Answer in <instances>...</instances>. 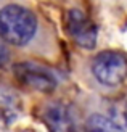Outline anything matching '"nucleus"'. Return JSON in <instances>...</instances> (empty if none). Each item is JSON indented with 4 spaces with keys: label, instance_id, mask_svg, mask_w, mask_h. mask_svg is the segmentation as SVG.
I'll return each instance as SVG.
<instances>
[{
    "label": "nucleus",
    "instance_id": "1",
    "mask_svg": "<svg viewBox=\"0 0 127 132\" xmlns=\"http://www.w3.org/2000/svg\"><path fill=\"white\" fill-rule=\"evenodd\" d=\"M0 31L3 42L15 48L45 58L58 53L56 34L50 23L19 0H2Z\"/></svg>",
    "mask_w": 127,
    "mask_h": 132
},
{
    "label": "nucleus",
    "instance_id": "2",
    "mask_svg": "<svg viewBox=\"0 0 127 132\" xmlns=\"http://www.w3.org/2000/svg\"><path fill=\"white\" fill-rule=\"evenodd\" d=\"M90 76L103 89H117L127 79V56L121 52L105 50L90 60Z\"/></svg>",
    "mask_w": 127,
    "mask_h": 132
},
{
    "label": "nucleus",
    "instance_id": "3",
    "mask_svg": "<svg viewBox=\"0 0 127 132\" xmlns=\"http://www.w3.org/2000/svg\"><path fill=\"white\" fill-rule=\"evenodd\" d=\"M13 74L18 82L42 94H52L58 85L55 74L48 68L34 61H21L13 64Z\"/></svg>",
    "mask_w": 127,
    "mask_h": 132
},
{
    "label": "nucleus",
    "instance_id": "4",
    "mask_svg": "<svg viewBox=\"0 0 127 132\" xmlns=\"http://www.w3.org/2000/svg\"><path fill=\"white\" fill-rule=\"evenodd\" d=\"M66 29L69 37L74 40L79 47L85 50H92L97 45V26L92 19H89L81 10L72 8L66 15Z\"/></svg>",
    "mask_w": 127,
    "mask_h": 132
},
{
    "label": "nucleus",
    "instance_id": "5",
    "mask_svg": "<svg viewBox=\"0 0 127 132\" xmlns=\"http://www.w3.org/2000/svg\"><path fill=\"white\" fill-rule=\"evenodd\" d=\"M42 118L52 130L68 132L77 129V116L69 103L61 100H53L45 103L42 110Z\"/></svg>",
    "mask_w": 127,
    "mask_h": 132
},
{
    "label": "nucleus",
    "instance_id": "6",
    "mask_svg": "<svg viewBox=\"0 0 127 132\" xmlns=\"http://www.w3.org/2000/svg\"><path fill=\"white\" fill-rule=\"evenodd\" d=\"M0 105H2V119L3 124L8 126L10 122H13L18 118L19 111H21V102L19 97L15 90H11L8 85H2L0 90Z\"/></svg>",
    "mask_w": 127,
    "mask_h": 132
},
{
    "label": "nucleus",
    "instance_id": "7",
    "mask_svg": "<svg viewBox=\"0 0 127 132\" xmlns=\"http://www.w3.org/2000/svg\"><path fill=\"white\" fill-rule=\"evenodd\" d=\"M85 129L97 132H114L121 130L119 126L106 113H92L85 119Z\"/></svg>",
    "mask_w": 127,
    "mask_h": 132
},
{
    "label": "nucleus",
    "instance_id": "8",
    "mask_svg": "<svg viewBox=\"0 0 127 132\" xmlns=\"http://www.w3.org/2000/svg\"><path fill=\"white\" fill-rule=\"evenodd\" d=\"M106 114L114 121L121 130H127V102L113 100L106 105Z\"/></svg>",
    "mask_w": 127,
    "mask_h": 132
},
{
    "label": "nucleus",
    "instance_id": "9",
    "mask_svg": "<svg viewBox=\"0 0 127 132\" xmlns=\"http://www.w3.org/2000/svg\"><path fill=\"white\" fill-rule=\"evenodd\" d=\"M8 63V53H6V47L2 45V66H5Z\"/></svg>",
    "mask_w": 127,
    "mask_h": 132
}]
</instances>
